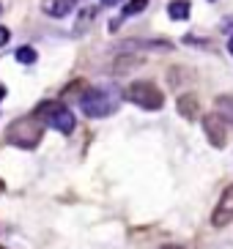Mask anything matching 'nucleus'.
Listing matches in <instances>:
<instances>
[{"label": "nucleus", "mask_w": 233, "mask_h": 249, "mask_svg": "<svg viewBox=\"0 0 233 249\" xmlns=\"http://www.w3.org/2000/svg\"><path fill=\"white\" fill-rule=\"evenodd\" d=\"M41 134H44V121H39V118L30 112V115H25V118H17L14 124L8 126L6 140L11 145L30 151V148H36L39 142H41Z\"/></svg>", "instance_id": "obj_1"}, {"label": "nucleus", "mask_w": 233, "mask_h": 249, "mask_svg": "<svg viewBox=\"0 0 233 249\" xmlns=\"http://www.w3.org/2000/svg\"><path fill=\"white\" fill-rule=\"evenodd\" d=\"M118 102L121 96L116 90H107V88H91L80 96V107L88 118H107L118 110Z\"/></svg>", "instance_id": "obj_2"}, {"label": "nucleus", "mask_w": 233, "mask_h": 249, "mask_svg": "<svg viewBox=\"0 0 233 249\" xmlns=\"http://www.w3.org/2000/svg\"><path fill=\"white\" fill-rule=\"evenodd\" d=\"M33 115L39 118V121H44V124H50V126H55L58 132H63V134H69V132H74V115H72V110L66 107V104H60V102H41L33 110Z\"/></svg>", "instance_id": "obj_3"}, {"label": "nucleus", "mask_w": 233, "mask_h": 249, "mask_svg": "<svg viewBox=\"0 0 233 249\" xmlns=\"http://www.w3.org/2000/svg\"><path fill=\"white\" fill-rule=\"evenodd\" d=\"M124 99L143 107V110H162V104H165V96L154 82H132L124 90Z\"/></svg>", "instance_id": "obj_4"}, {"label": "nucleus", "mask_w": 233, "mask_h": 249, "mask_svg": "<svg viewBox=\"0 0 233 249\" xmlns=\"http://www.w3.org/2000/svg\"><path fill=\"white\" fill-rule=\"evenodd\" d=\"M203 132L214 148H222L228 142V129H225V121H222L219 112H209L203 118Z\"/></svg>", "instance_id": "obj_5"}, {"label": "nucleus", "mask_w": 233, "mask_h": 249, "mask_svg": "<svg viewBox=\"0 0 233 249\" xmlns=\"http://www.w3.org/2000/svg\"><path fill=\"white\" fill-rule=\"evenodd\" d=\"M231 222H233V183L222 192V197H219L217 208H214V213H212L214 227H225V225H231Z\"/></svg>", "instance_id": "obj_6"}, {"label": "nucleus", "mask_w": 233, "mask_h": 249, "mask_svg": "<svg viewBox=\"0 0 233 249\" xmlns=\"http://www.w3.org/2000/svg\"><path fill=\"white\" fill-rule=\"evenodd\" d=\"M74 6H77V0H44V3H41L44 14H50V17H66V14H72Z\"/></svg>", "instance_id": "obj_7"}, {"label": "nucleus", "mask_w": 233, "mask_h": 249, "mask_svg": "<svg viewBox=\"0 0 233 249\" xmlns=\"http://www.w3.org/2000/svg\"><path fill=\"white\" fill-rule=\"evenodd\" d=\"M175 107H178V112H181L187 121H195L197 112H200V104H197V96L187 93V96H178V102H175Z\"/></svg>", "instance_id": "obj_8"}, {"label": "nucleus", "mask_w": 233, "mask_h": 249, "mask_svg": "<svg viewBox=\"0 0 233 249\" xmlns=\"http://www.w3.org/2000/svg\"><path fill=\"white\" fill-rule=\"evenodd\" d=\"M168 14L173 17V19H187V17H190V3H187V0H173L168 6Z\"/></svg>", "instance_id": "obj_9"}, {"label": "nucleus", "mask_w": 233, "mask_h": 249, "mask_svg": "<svg viewBox=\"0 0 233 249\" xmlns=\"http://www.w3.org/2000/svg\"><path fill=\"white\" fill-rule=\"evenodd\" d=\"M36 50H33V47H19V50H17V60H19V63H25V66H30V63H36Z\"/></svg>", "instance_id": "obj_10"}, {"label": "nucleus", "mask_w": 233, "mask_h": 249, "mask_svg": "<svg viewBox=\"0 0 233 249\" xmlns=\"http://www.w3.org/2000/svg\"><path fill=\"white\" fill-rule=\"evenodd\" d=\"M148 0H129V3H124V17H135L140 14V11H146Z\"/></svg>", "instance_id": "obj_11"}, {"label": "nucleus", "mask_w": 233, "mask_h": 249, "mask_svg": "<svg viewBox=\"0 0 233 249\" xmlns=\"http://www.w3.org/2000/svg\"><path fill=\"white\" fill-rule=\"evenodd\" d=\"M217 110L219 115H225L233 121V96H222V99H217Z\"/></svg>", "instance_id": "obj_12"}, {"label": "nucleus", "mask_w": 233, "mask_h": 249, "mask_svg": "<svg viewBox=\"0 0 233 249\" xmlns=\"http://www.w3.org/2000/svg\"><path fill=\"white\" fill-rule=\"evenodd\" d=\"M96 17V8H85L80 14V19H77V28H74V33H82L85 30V25H91V19Z\"/></svg>", "instance_id": "obj_13"}, {"label": "nucleus", "mask_w": 233, "mask_h": 249, "mask_svg": "<svg viewBox=\"0 0 233 249\" xmlns=\"http://www.w3.org/2000/svg\"><path fill=\"white\" fill-rule=\"evenodd\" d=\"M8 38H11V33H8V28H3V25H0V47L6 44Z\"/></svg>", "instance_id": "obj_14"}, {"label": "nucleus", "mask_w": 233, "mask_h": 249, "mask_svg": "<svg viewBox=\"0 0 233 249\" xmlns=\"http://www.w3.org/2000/svg\"><path fill=\"white\" fill-rule=\"evenodd\" d=\"M222 30H233V17H228L225 25H222Z\"/></svg>", "instance_id": "obj_15"}, {"label": "nucleus", "mask_w": 233, "mask_h": 249, "mask_svg": "<svg viewBox=\"0 0 233 249\" xmlns=\"http://www.w3.org/2000/svg\"><path fill=\"white\" fill-rule=\"evenodd\" d=\"M104 6H118V3H121V0H102Z\"/></svg>", "instance_id": "obj_16"}, {"label": "nucleus", "mask_w": 233, "mask_h": 249, "mask_svg": "<svg viewBox=\"0 0 233 249\" xmlns=\"http://www.w3.org/2000/svg\"><path fill=\"white\" fill-rule=\"evenodd\" d=\"M162 249H184V247H175V244H168V247H162Z\"/></svg>", "instance_id": "obj_17"}, {"label": "nucleus", "mask_w": 233, "mask_h": 249, "mask_svg": "<svg viewBox=\"0 0 233 249\" xmlns=\"http://www.w3.org/2000/svg\"><path fill=\"white\" fill-rule=\"evenodd\" d=\"M228 50H231V55H233V38H231V41H228Z\"/></svg>", "instance_id": "obj_18"}, {"label": "nucleus", "mask_w": 233, "mask_h": 249, "mask_svg": "<svg viewBox=\"0 0 233 249\" xmlns=\"http://www.w3.org/2000/svg\"><path fill=\"white\" fill-rule=\"evenodd\" d=\"M0 249H6V247H0Z\"/></svg>", "instance_id": "obj_19"}, {"label": "nucleus", "mask_w": 233, "mask_h": 249, "mask_svg": "<svg viewBox=\"0 0 233 249\" xmlns=\"http://www.w3.org/2000/svg\"><path fill=\"white\" fill-rule=\"evenodd\" d=\"M0 8H3V6H0Z\"/></svg>", "instance_id": "obj_20"}]
</instances>
